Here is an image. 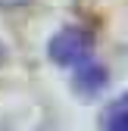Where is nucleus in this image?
<instances>
[{
  "label": "nucleus",
  "instance_id": "20e7f679",
  "mask_svg": "<svg viewBox=\"0 0 128 131\" xmlns=\"http://www.w3.org/2000/svg\"><path fill=\"white\" fill-rule=\"evenodd\" d=\"M3 6H22V3H28V0H0Z\"/></svg>",
  "mask_w": 128,
  "mask_h": 131
},
{
  "label": "nucleus",
  "instance_id": "7ed1b4c3",
  "mask_svg": "<svg viewBox=\"0 0 128 131\" xmlns=\"http://www.w3.org/2000/svg\"><path fill=\"white\" fill-rule=\"evenodd\" d=\"M103 131H128V94L106 109L103 116Z\"/></svg>",
  "mask_w": 128,
  "mask_h": 131
},
{
  "label": "nucleus",
  "instance_id": "f257e3e1",
  "mask_svg": "<svg viewBox=\"0 0 128 131\" xmlns=\"http://www.w3.org/2000/svg\"><path fill=\"white\" fill-rule=\"evenodd\" d=\"M91 47H94V35L88 28H78V25H69L56 31V35L50 38V59L59 62V66H88V56H91Z\"/></svg>",
  "mask_w": 128,
  "mask_h": 131
},
{
  "label": "nucleus",
  "instance_id": "f03ea898",
  "mask_svg": "<svg viewBox=\"0 0 128 131\" xmlns=\"http://www.w3.org/2000/svg\"><path fill=\"white\" fill-rule=\"evenodd\" d=\"M103 81H106L103 66L88 62V66H81V69H75V88L81 91V94H94V91H100Z\"/></svg>",
  "mask_w": 128,
  "mask_h": 131
}]
</instances>
